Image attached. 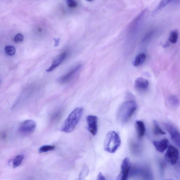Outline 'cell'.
Masks as SVG:
<instances>
[{
  "mask_svg": "<svg viewBox=\"0 0 180 180\" xmlns=\"http://www.w3.org/2000/svg\"><path fill=\"white\" fill-rule=\"evenodd\" d=\"M36 126V123L34 121L32 120H26L20 124V131L23 134H32L35 130Z\"/></svg>",
  "mask_w": 180,
  "mask_h": 180,
  "instance_id": "cell-7",
  "label": "cell"
},
{
  "mask_svg": "<svg viewBox=\"0 0 180 180\" xmlns=\"http://www.w3.org/2000/svg\"><path fill=\"white\" fill-rule=\"evenodd\" d=\"M179 156V150L173 145H170L165 155L167 162L171 165H175L178 163Z\"/></svg>",
  "mask_w": 180,
  "mask_h": 180,
  "instance_id": "cell-4",
  "label": "cell"
},
{
  "mask_svg": "<svg viewBox=\"0 0 180 180\" xmlns=\"http://www.w3.org/2000/svg\"><path fill=\"white\" fill-rule=\"evenodd\" d=\"M134 86L138 91H144L148 88L149 82L144 78L139 77L135 80Z\"/></svg>",
  "mask_w": 180,
  "mask_h": 180,
  "instance_id": "cell-11",
  "label": "cell"
},
{
  "mask_svg": "<svg viewBox=\"0 0 180 180\" xmlns=\"http://www.w3.org/2000/svg\"><path fill=\"white\" fill-rule=\"evenodd\" d=\"M61 114L60 112H56L55 114H53L52 117V120H55L58 118L59 116H60Z\"/></svg>",
  "mask_w": 180,
  "mask_h": 180,
  "instance_id": "cell-25",
  "label": "cell"
},
{
  "mask_svg": "<svg viewBox=\"0 0 180 180\" xmlns=\"http://www.w3.org/2000/svg\"><path fill=\"white\" fill-rule=\"evenodd\" d=\"M23 39V35L21 34L18 33L15 36L14 38V41L17 43H20L22 42Z\"/></svg>",
  "mask_w": 180,
  "mask_h": 180,
  "instance_id": "cell-24",
  "label": "cell"
},
{
  "mask_svg": "<svg viewBox=\"0 0 180 180\" xmlns=\"http://www.w3.org/2000/svg\"><path fill=\"white\" fill-rule=\"evenodd\" d=\"M165 126L168 132L171 140L178 147H180V134L175 126L169 124H165Z\"/></svg>",
  "mask_w": 180,
  "mask_h": 180,
  "instance_id": "cell-8",
  "label": "cell"
},
{
  "mask_svg": "<svg viewBox=\"0 0 180 180\" xmlns=\"http://www.w3.org/2000/svg\"><path fill=\"white\" fill-rule=\"evenodd\" d=\"M81 67L82 65L80 64H77L73 66L65 74L59 79V82L61 83L68 82L73 78L76 73L80 70Z\"/></svg>",
  "mask_w": 180,
  "mask_h": 180,
  "instance_id": "cell-5",
  "label": "cell"
},
{
  "mask_svg": "<svg viewBox=\"0 0 180 180\" xmlns=\"http://www.w3.org/2000/svg\"><path fill=\"white\" fill-rule=\"evenodd\" d=\"M153 132L155 135H161L166 134V133L161 129L156 120H153Z\"/></svg>",
  "mask_w": 180,
  "mask_h": 180,
  "instance_id": "cell-17",
  "label": "cell"
},
{
  "mask_svg": "<svg viewBox=\"0 0 180 180\" xmlns=\"http://www.w3.org/2000/svg\"><path fill=\"white\" fill-rule=\"evenodd\" d=\"M131 167V163L128 158H125L122 161L121 170L116 180H128L129 173Z\"/></svg>",
  "mask_w": 180,
  "mask_h": 180,
  "instance_id": "cell-6",
  "label": "cell"
},
{
  "mask_svg": "<svg viewBox=\"0 0 180 180\" xmlns=\"http://www.w3.org/2000/svg\"><path fill=\"white\" fill-rule=\"evenodd\" d=\"M169 140L167 139H164L161 140L153 141V144L157 150L161 153H163L168 148Z\"/></svg>",
  "mask_w": 180,
  "mask_h": 180,
  "instance_id": "cell-12",
  "label": "cell"
},
{
  "mask_svg": "<svg viewBox=\"0 0 180 180\" xmlns=\"http://www.w3.org/2000/svg\"><path fill=\"white\" fill-rule=\"evenodd\" d=\"M83 111V108L81 107H78L74 110L65 121L61 127V131L66 133L73 132L80 120Z\"/></svg>",
  "mask_w": 180,
  "mask_h": 180,
  "instance_id": "cell-1",
  "label": "cell"
},
{
  "mask_svg": "<svg viewBox=\"0 0 180 180\" xmlns=\"http://www.w3.org/2000/svg\"></svg>",
  "mask_w": 180,
  "mask_h": 180,
  "instance_id": "cell-28",
  "label": "cell"
},
{
  "mask_svg": "<svg viewBox=\"0 0 180 180\" xmlns=\"http://www.w3.org/2000/svg\"><path fill=\"white\" fill-rule=\"evenodd\" d=\"M7 138V134L5 132L2 131L0 134V138L2 140H4Z\"/></svg>",
  "mask_w": 180,
  "mask_h": 180,
  "instance_id": "cell-27",
  "label": "cell"
},
{
  "mask_svg": "<svg viewBox=\"0 0 180 180\" xmlns=\"http://www.w3.org/2000/svg\"><path fill=\"white\" fill-rule=\"evenodd\" d=\"M88 172L89 170L88 168L86 166L84 167L81 172L78 180H85L86 177H87Z\"/></svg>",
  "mask_w": 180,
  "mask_h": 180,
  "instance_id": "cell-21",
  "label": "cell"
},
{
  "mask_svg": "<svg viewBox=\"0 0 180 180\" xmlns=\"http://www.w3.org/2000/svg\"><path fill=\"white\" fill-rule=\"evenodd\" d=\"M121 140L117 133L112 130L106 135L104 147L105 151L110 153H115L120 146Z\"/></svg>",
  "mask_w": 180,
  "mask_h": 180,
  "instance_id": "cell-3",
  "label": "cell"
},
{
  "mask_svg": "<svg viewBox=\"0 0 180 180\" xmlns=\"http://www.w3.org/2000/svg\"><path fill=\"white\" fill-rule=\"evenodd\" d=\"M68 52L67 51H64V52L59 54L53 60L51 66L47 69L46 70L47 72H50L54 70L65 60L68 56Z\"/></svg>",
  "mask_w": 180,
  "mask_h": 180,
  "instance_id": "cell-10",
  "label": "cell"
},
{
  "mask_svg": "<svg viewBox=\"0 0 180 180\" xmlns=\"http://www.w3.org/2000/svg\"><path fill=\"white\" fill-rule=\"evenodd\" d=\"M5 52L8 55L13 56L15 54L16 49L13 46H8L5 47Z\"/></svg>",
  "mask_w": 180,
  "mask_h": 180,
  "instance_id": "cell-23",
  "label": "cell"
},
{
  "mask_svg": "<svg viewBox=\"0 0 180 180\" xmlns=\"http://www.w3.org/2000/svg\"><path fill=\"white\" fill-rule=\"evenodd\" d=\"M178 36V34L176 30L172 31L171 32L169 38L170 42L173 44H175L177 41Z\"/></svg>",
  "mask_w": 180,
  "mask_h": 180,
  "instance_id": "cell-18",
  "label": "cell"
},
{
  "mask_svg": "<svg viewBox=\"0 0 180 180\" xmlns=\"http://www.w3.org/2000/svg\"><path fill=\"white\" fill-rule=\"evenodd\" d=\"M97 180H106L105 178L101 172H100L98 174Z\"/></svg>",
  "mask_w": 180,
  "mask_h": 180,
  "instance_id": "cell-26",
  "label": "cell"
},
{
  "mask_svg": "<svg viewBox=\"0 0 180 180\" xmlns=\"http://www.w3.org/2000/svg\"><path fill=\"white\" fill-rule=\"evenodd\" d=\"M55 146L54 145H45L41 147L39 150V152L43 153L48 152V151L54 150Z\"/></svg>",
  "mask_w": 180,
  "mask_h": 180,
  "instance_id": "cell-19",
  "label": "cell"
},
{
  "mask_svg": "<svg viewBox=\"0 0 180 180\" xmlns=\"http://www.w3.org/2000/svg\"><path fill=\"white\" fill-rule=\"evenodd\" d=\"M87 128L91 134L95 136L98 131V118L97 116L89 115L87 117Z\"/></svg>",
  "mask_w": 180,
  "mask_h": 180,
  "instance_id": "cell-9",
  "label": "cell"
},
{
  "mask_svg": "<svg viewBox=\"0 0 180 180\" xmlns=\"http://www.w3.org/2000/svg\"><path fill=\"white\" fill-rule=\"evenodd\" d=\"M146 56L144 53L139 54L135 58L133 62V64L134 66L137 67L140 66L144 63Z\"/></svg>",
  "mask_w": 180,
  "mask_h": 180,
  "instance_id": "cell-14",
  "label": "cell"
},
{
  "mask_svg": "<svg viewBox=\"0 0 180 180\" xmlns=\"http://www.w3.org/2000/svg\"><path fill=\"white\" fill-rule=\"evenodd\" d=\"M168 101L171 105L173 107H176L178 105L179 102L178 98L175 95H171L169 97Z\"/></svg>",
  "mask_w": 180,
  "mask_h": 180,
  "instance_id": "cell-20",
  "label": "cell"
},
{
  "mask_svg": "<svg viewBox=\"0 0 180 180\" xmlns=\"http://www.w3.org/2000/svg\"><path fill=\"white\" fill-rule=\"evenodd\" d=\"M137 108V104L134 100H129L124 102L118 110L117 117L122 123L128 122L131 118Z\"/></svg>",
  "mask_w": 180,
  "mask_h": 180,
  "instance_id": "cell-2",
  "label": "cell"
},
{
  "mask_svg": "<svg viewBox=\"0 0 180 180\" xmlns=\"http://www.w3.org/2000/svg\"><path fill=\"white\" fill-rule=\"evenodd\" d=\"M136 127L138 138H142L144 136L146 132V128L144 122L142 121H136Z\"/></svg>",
  "mask_w": 180,
  "mask_h": 180,
  "instance_id": "cell-13",
  "label": "cell"
},
{
  "mask_svg": "<svg viewBox=\"0 0 180 180\" xmlns=\"http://www.w3.org/2000/svg\"><path fill=\"white\" fill-rule=\"evenodd\" d=\"M66 2L67 7L70 9H76L78 6L77 2L73 0H68Z\"/></svg>",
  "mask_w": 180,
  "mask_h": 180,
  "instance_id": "cell-22",
  "label": "cell"
},
{
  "mask_svg": "<svg viewBox=\"0 0 180 180\" xmlns=\"http://www.w3.org/2000/svg\"><path fill=\"white\" fill-rule=\"evenodd\" d=\"M24 158V155L22 154L18 155L14 157L11 160L12 165L13 168H15L19 166L21 164Z\"/></svg>",
  "mask_w": 180,
  "mask_h": 180,
  "instance_id": "cell-16",
  "label": "cell"
},
{
  "mask_svg": "<svg viewBox=\"0 0 180 180\" xmlns=\"http://www.w3.org/2000/svg\"><path fill=\"white\" fill-rule=\"evenodd\" d=\"M171 1H162L159 3L158 5L157 6V7L155 8V9L153 12L152 14V17L157 15L163 10V8H164L168 4L170 3Z\"/></svg>",
  "mask_w": 180,
  "mask_h": 180,
  "instance_id": "cell-15",
  "label": "cell"
}]
</instances>
